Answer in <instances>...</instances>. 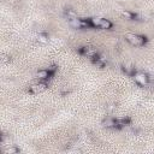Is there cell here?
<instances>
[{
  "mask_svg": "<svg viewBox=\"0 0 154 154\" xmlns=\"http://www.w3.org/2000/svg\"><path fill=\"white\" fill-rule=\"evenodd\" d=\"M123 71L126 73V75H134L135 73V67L130 64H126L123 66Z\"/></svg>",
  "mask_w": 154,
  "mask_h": 154,
  "instance_id": "8",
  "label": "cell"
},
{
  "mask_svg": "<svg viewBox=\"0 0 154 154\" xmlns=\"http://www.w3.org/2000/svg\"><path fill=\"white\" fill-rule=\"evenodd\" d=\"M51 75H52V73H51V72H49L47 69L38 70V71L36 72V77H37L38 79H41V81H46V79H48Z\"/></svg>",
  "mask_w": 154,
  "mask_h": 154,
  "instance_id": "7",
  "label": "cell"
},
{
  "mask_svg": "<svg viewBox=\"0 0 154 154\" xmlns=\"http://www.w3.org/2000/svg\"><path fill=\"white\" fill-rule=\"evenodd\" d=\"M125 40L131 45V46H135V47H141L146 43V37L142 36V35H138V34H126L125 35Z\"/></svg>",
  "mask_w": 154,
  "mask_h": 154,
  "instance_id": "1",
  "label": "cell"
},
{
  "mask_svg": "<svg viewBox=\"0 0 154 154\" xmlns=\"http://www.w3.org/2000/svg\"><path fill=\"white\" fill-rule=\"evenodd\" d=\"M47 87H48V85H47V83H46L45 81H42V82H37V83L30 85L29 91L32 93V94H38V93H42L43 90H46Z\"/></svg>",
  "mask_w": 154,
  "mask_h": 154,
  "instance_id": "4",
  "label": "cell"
},
{
  "mask_svg": "<svg viewBox=\"0 0 154 154\" xmlns=\"http://www.w3.org/2000/svg\"><path fill=\"white\" fill-rule=\"evenodd\" d=\"M66 16H67V19H72V18H76L77 17V13L73 10H67L66 11Z\"/></svg>",
  "mask_w": 154,
  "mask_h": 154,
  "instance_id": "11",
  "label": "cell"
},
{
  "mask_svg": "<svg viewBox=\"0 0 154 154\" xmlns=\"http://www.w3.org/2000/svg\"><path fill=\"white\" fill-rule=\"evenodd\" d=\"M122 16L125 17V18H128V19H132L135 17V14L132 12H130V11H123L122 12Z\"/></svg>",
  "mask_w": 154,
  "mask_h": 154,
  "instance_id": "12",
  "label": "cell"
},
{
  "mask_svg": "<svg viewBox=\"0 0 154 154\" xmlns=\"http://www.w3.org/2000/svg\"><path fill=\"white\" fill-rule=\"evenodd\" d=\"M47 70H48L51 73H54V72L57 71V65H51V66H49Z\"/></svg>",
  "mask_w": 154,
  "mask_h": 154,
  "instance_id": "13",
  "label": "cell"
},
{
  "mask_svg": "<svg viewBox=\"0 0 154 154\" xmlns=\"http://www.w3.org/2000/svg\"><path fill=\"white\" fill-rule=\"evenodd\" d=\"M5 152H6L7 154H16V153L19 152V149H18L17 147H7Z\"/></svg>",
  "mask_w": 154,
  "mask_h": 154,
  "instance_id": "10",
  "label": "cell"
},
{
  "mask_svg": "<svg viewBox=\"0 0 154 154\" xmlns=\"http://www.w3.org/2000/svg\"><path fill=\"white\" fill-rule=\"evenodd\" d=\"M135 82L141 85V87H146L148 83H149V75L143 72V71H136L134 75H132Z\"/></svg>",
  "mask_w": 154,
  "mask_h": 154,
  "instance_id": "3",
  "label": "cell"
},
{
  "mask_svg": "<svg viewBox=\"0 0 154 154\" xmlns=\"http://www.w3.org/2000/svg\"><path fill=\"white\" fill-rule=\"evenodd\" d=\"M69 25L72 28V29H83V19H79V18H72V19H69Z\"/></svg>",
  "mask_w": 154,
  "mask_h": 154,
  "instance_id": "5",
  "label": "cell"
},
{
  "mask_svg": "<svg viewBox=\"0 0 154 154\" xmlns=\"http://www.w3.org/2000/svg\"><path fill=\"white\" fill-rule=\"evenodd\" d=\"M90 22H91L93 26L100 28V29H103V30H108V29H111L112 25H113L111 20H108V19H106V18H100V17H94V18L90 19Z\"/></svg>",
  "mask_w": 154,
  "mask_h": 154,
  "instance_id": "2",
  "label": "cell"
},
{
  "mask_svg": "<svg viewBox=\"0 0 154 154\" xmlns=\"http://www.w3.org/2000/svg\"><path fill=\"white\" fill-rule=\"evenodd\" d=\"M37 41H38L40 43H43V45H45V43L48 42V36H47L46 34H43V32H42V34H38V36H37Z\"/></svg>",
  "mask_w": 154,
  "mask_h": 154,
  "instance_id": "9",
  "label": "cell"
},
{
  "mask_svg": "<svg viewBox=\"0 0 154 154\" xmlns=\"http://www.w3.org/2000/svg\"><path fill=\"white\" fill-rule=\"evenodd\" d=\"M102 125L105 128H118V123L117 119L112 118V117H107L106 119L102 120Z\"/></svg>",
  "mask_w": 154,
  "mask_h": 154,
  "instance_id": "6",
  "label": "cell"
}]
</instances>
